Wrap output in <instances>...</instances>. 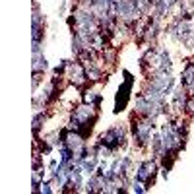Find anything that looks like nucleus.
<instances>
[{
  "mask_svg": "<svg viewBox=\"0 0 194 194\" xmlns=\"http://www.w3.org/2000/svg\"><path fill=\"white\" fill-rule=\"evenodd\" d=\"M124 140H126L124 128H122V126H113V128H109L107 132L101 134V138H99L97 144H101V146L107 148L109 151H116L118 148L124 146Z\"/></svg>",
  "mask_w": 194,
  "mask_h": 194,
  "instance_id": "1",
  "label": "nucleus"
},
{
  "mask_svg": "<svg viewBox=\"0 0 194 194\" xmlns=\"http://www.w3.org/2000/svg\"><path fill=\"white\" fill-rule=\"evenodd\" d=\"M155 175H157V163L155 159H148V161H142L138 165V171H136V181H140L146 190L155 183Z\"/></svg>",
  "mask_w": 194,
  "mask_h": 194,
  "instance_id": "2",
  "label": "nucleus"
},
{
  "mask_svg": "<svg viewBox=\"0 0 194 194\" xmlns=\"http://www.w3.org/2000/svg\"><path fill=\"white\" fill-rule=\"evenodd\" d=\"M122 74L126 76V80H124V83H122V85L118 87V91H116V99H114V113L124 111V107H126V103H128V99H130L132 83H134V78H132V74H130L128 70H122Z\"/></svg>",
  "mask_w": 194,
  "mask_h": 194,
  "instance_id": "3",
  "label": "nucleus"
},
{
  "mask_svg": "<svg viewBox=\"0 0 194 194\" xmlns=\"http://www.w3.org/2000/svg\"><path fill=\"white\" fill-rule=\"evenodd\" d=\"M47 70V60L41 53L33 55V74H43Z\"/></svg>",
  "mask_w": 194,
  "mask_h": 194,
  "instance_id": "4",
  "label": "nucleus"
},
{
  "mask_svg": "<svg viewBox=\"0 0 194 194\" xmlns=\"http://www.w3.org/2000/svg\"><path fill=\"white\" fill-rule=\"evenodd\" d=\"M184 111L188 113V114H194V95H190V97L186 99V105H184Z\"/></svg>",
  "mask_w": 194,
  "mask_h": 194,
  "instance_id": "5",
  "label": "nucleus"
},
{
  "mask_svg": "<svg viewBox=\"0 0 194 194\" xmlns=\"http://www.w3.org/2000/svg\"><path fill=\"white\" fill-rule=\"evenodd\" d=\"M41 192H45V194L53 192V190H51V186H49V183H41Z\"/></svg>",
  "mask_w": 194,
  "mask_h": 194,
  "instance_id": "6",
  "label": "nucleus"
}]
</instances>
